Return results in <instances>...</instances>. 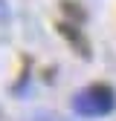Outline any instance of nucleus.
I'll use <instances>...</instances> for the list:
<instances>
[{
	"label": "nucleus",
	"instance_id": "1",
	"mask_svg": "<svg viewBox=\"0 0 116 121\" xmlns=\"http://www.w3.org/2000/svg\"><path fill=\"white\" fill-rule=\"evenodd\" d=\"M113 107H116V92L105 84H93L81 92H76V98H72V110L84 118H102V115L113 112Z\"/></svg>",
	"mask_w": 116,
	"mask_h": 121
}]
</instances>
